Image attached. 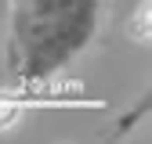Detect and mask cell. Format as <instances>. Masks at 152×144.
<instances>
[{"instance_id":"cell-1","label":"cell","mask_w":152,"mask_h":144,"mask_svg":"<svg viewBox=\"0 0 152 144\" xmlns=\"http://www.w3.org/2000/svg\"><path fill=\"white\" fill-rule=\"evenodd\" d=\"M102 18V0H11L7 72L40 86L80 54Z\"/></svg>"},{"instance_id":"cell-2","label":"cell","mask_w":152,"mask_h":144,"mask_svg":"<svg viewBox=\"0 0 152 144\" xmlns=\"http://www.w3.org/2000/svg\"><path fill=\"white\" fill-rule=\"evenodd\" d=\"M127 36L134 43H148V36H152V4L145 0V4L130 14V25H127Z\"/></svg>"},{"instance_id":"cell-3","label":"cell","mask_w":152,"mask_h":144,"mask_svg":"<svg viewBox=\"0 0 152 144\" xmlns=\"http://www.w3.org/2000/svg\"><path fill=\"white\" fill-rule=\"evenodd\" d=\"M22 115V104H18V94H0V130H7V126L18 122Z\"/></svg>"}]
</instances>
